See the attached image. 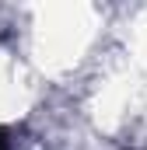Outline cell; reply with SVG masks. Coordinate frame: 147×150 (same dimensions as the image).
<instances>
[{
  "instance_id": "obj_1",
  "label": "cell",
  "mask_w": 147,
  "mask_h": 150,
  "mask_svg": "<svg viewBox=\"0 0 147 150\" xmlns=\"http://www.w3.org/2000/svg\"><path fill=\"white\" fill-rule=\"evenodd\" d=\"M0 150H14V143H11V129H4V126H0Z\"/></svg>"
}]
</instances>
